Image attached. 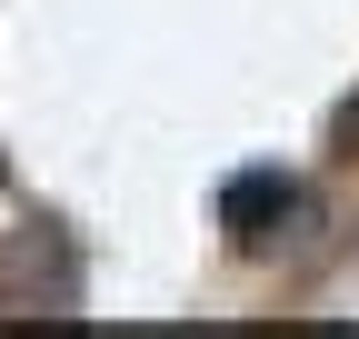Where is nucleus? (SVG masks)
<instances>
[{
	"mask_svg": "<svg viewBox=\"0 0 359 339\" xmlns=\"http://www.w3.org/2000/svg\"><path fill=\"white\" fill-rule=\"evenodd\" d=\"M330 140H339V150H349V160H359V100H349V110H339V120H330Z\"/></svg>",
	"mask_w": 359,
	"mask_h": 339,
	"instance_id": "obj_3",
	"label": "nucleus"
},
{
	"mask_svg": "<svg viewBox=\"0 0 359 339\" xmlns=\"http://www.w3.org/2000/svg\"><path fill=\"white\" fill-rule=\"evenodd\" d=\"M0 310H80V249L60 220H30L0 240Z\"/></svg>",
	"mask_w": 359,
	"mask_h": 339,
	"instance_id": "obj_1",
	"label": "nucleus"
},
{
	"mask_svg": "<svg viewBox=\"0 0 359 339\" xmlns=\"http://www.w3.org/2000/svg\"><path fill=\"white\" fill-rule=\"evenodd\" d=\"M280 220H309V190L290 170H230L219 180V230H230V249H269Z\"/></svg>",
	"mask_w": 359,
	"mask_h": 339,
	"instance_id": "obj_2",
	"label": "nucleus"
}]
</instances>
